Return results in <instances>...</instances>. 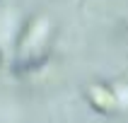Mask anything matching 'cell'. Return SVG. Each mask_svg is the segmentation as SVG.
<instances>
[{"instance_id": "2", "label": "cell", "mask_w": 128, "mask_h": 123, "mask_svg": "<svg viewBox=\"0 0 128 123\" xmlns=\"http://www.w3.org/2000/svg\"><path fill=\"white\" fill-rule=\"evenodd\" d=\"M0 60H2V53H0Z\"/></svg>"}, {"instance_id": "1", "label": "cell", "mask_w": 128, "mask_h": 123, "mask_svg": "<svg viewBox=\"0 0 128 123\" xmlns=\"http://www.w3.org/2000/svg\"><path fill=\"white\" fill-rule=\"evenodd\" d=\"M87 99H90V104H92L94 111H99V114H116L118 111V99H116V92L111 89L109 85H102V82H97V85H90L87 87Z\"/></svg>"}]
</instances>
